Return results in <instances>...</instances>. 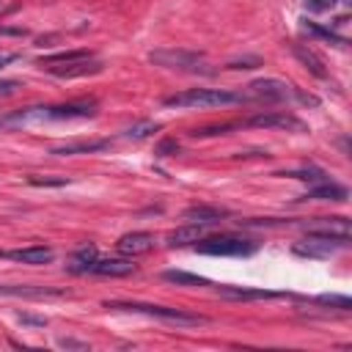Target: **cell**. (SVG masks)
Returning a JSON list of instances; mask_svg holds the SVG:
<instances>
[{
	"label": "cell",
	"mask_w": 352,
	"mask_h": 352,
	"mask_svg": "<svg viewBox=\"0 0 352 352\" xmlns=\"http://www.w3.org/2000/svg\"><path fill=\"white\" fill-rule=\"evenodd\" d=\"M96 113V99H77L66 104L50 107H22L6 116V124H25V121H60V118H88Z\"/></svg>",
	"instance_id": "obj_1"
},
{
	"label": "cell",
	"mask_w": 352,
	"mask_h": 352,
	"mask_svg": "<svg viewBox=\"0 0 352 352\" xmlns=\"http://www.w3.org/2000/svg\"><path fill=\"white\" fill-rule=\"evenodd\" d=\"M236 102H242V94L220 91V88H190V91H182V94L168 96L162 104L165 107L195 110V107H223V104H236Z\"/></svg>",
	"instance_id": "obj_2"
},
{
	"label": "cell",
	"mask_w": 352,
	"mask_h": 352,
	"mask_svg": "<svg viewBox=\"0 0 352 352\" xmlns=\"http://www.w3.org/2000/svg\"><path fill=\"white\" fill-rule=\"evenodd\" d=\"M107 308L116 311H135V314H146V316H157L162 322L179 324V327H195V324H206V316L198 314H187L182 308H168V305H154V302H104Z\"/></svg>",
	"instance_id": "obj_3"
},
{
	"label": "cell",
	"mask_w": 352,
	"mask_h": 352,
	"mask_svg": "<svg viewBox=\"0 0 352 352\" xmlns=\"http://www.w3.org/2000/svg\"><path fill=\"white\" fill-rule=\"evenodd\" d=\"M148 60L154 66H162V69H176V72H209L204 69V58L198 52H190V50H151L148 52Z\"/></svg>",
	"instance_id": "obj_4"
},
{
	"label": "cell",
	"mask_w": 352,
	"mask_h": 352,
	"mask_svg": "<svg viewBox=\"0 0 352 352\" xmlns=\"http://www.w3.org/2000/svg\"><path fill=\"white\" fill-rule=\"evenodd\" d=\"M195 250L198 253H206V256H250L256 250V245L250 239L223 234V236H209V239L201 236L195 242Z\"/></svg>",
	"instance_id": "obj_5"
},
{
	"label": "cell",
	"mask_w": 352,
	"mask_h": 352,
	"mask_svg": "<svg viewBox=\"0 0 352 352\" xmlns=\"http://www.w3.org/2000/svg\"><path fill=\"white\" fill-rule=\"evenodd\" d=\"M248 126H264V129H302V121L286 110H267V113H256L245 121Z\"/></svg>",
	"instance_id": "obj_6"
},
{
	"label": "cell",
	"mask_w": 352,
	"mask_h": 352,
	"mask_svg": "<svg viewBox=\"0 0 352 352\" xmlns=\"http://www.w3.org/2000/svg\"><path fill=\"white\" fill-rule=\"evenodd\" d=\"M50 74L60 77V80H74V77H88V74H99L104 69L102 60L96 58H80V60H72V63H55V66H47Z\"/></svg>",
	"instance_id": "obj_7"
},
{
	"label": "cell",
	"mask_w": 352,
	"mask_h": 352,
	"mask_svg": "<svg viewBox=\"0 0 352 352\" xmlns=\"http://www.w3.org/2000/svg\"><path fill=\"white\" fill-rule=\"evenodd\" d=\"M248 94L253 99H261V102H283V99H289V85L283 80L264 77V80H253L248 85Z\"/></svg>",
	"instance_id": "obj_8"
},
{
	"label": "cell",
	"mask_w": 352,
	"mask_h": 352,
	"mask_svg": "<svg viewBox=\"0 0 352 352\" xmlns=\"http://www.w3.org/2000/svg\"><path fill=\"white\" fill-rule=\"evenodd\" d=\"M151 245H154V236L148 234V231H129V234H124L118 242H116V248H118V253L121 256H140V253H148L151 250Z\"/></svg>",
	"instance_id": "obj_9"
},
{
	"label": "cell",
	"mask_w": 352,
	"mask_h": 352,
	"mask_svg": "<svg viewBox=\"0 0 352 352\" xmlns=\"http://www.w3.org/2000/svg\"><path fill=\"white\" fill-rule=\"evenodd\" d=\"M88 272H96V275H104V278H124V275L135 272V264H132L129 256L126 258H96Z\"/></svg>",
	"instance_id": "obj_10"
},
{
	"label": "cell",
	"mask_w": 352,
	"mask_h": 352,
	"mask_svg": "<svg viewBox=\"0 0 352 352\" xmlns=\"http://www.w3.org/2000/svg\"><path fill=\"white\" fill-rule=\"evenodd\" d=\"M201 236H204V226H201V223H187V226L173 228V231L165 236V242H168L170 248H182V245H192V242H198Z\"/></svg>",
	"instance_id": "obj_11"
},
{
	"label": "cell",
	"mask_w": 352,
	"mask_h": 352,
	"mask_svg": "<svg viewBox=\"0 0 352 352\" xmlns=\"http://www.w3.org/2000/svg\"><path fill=\"white\" fill-rule=\"evenodd\" d=\"M52 248H44V245H30V248H19V250H11L8 258L14 261H22V264H47L52 261Z\"/></svg>",
	"instance_id": "obj_12"
},
{
	"label": "cell",
	"mask_w": 352,
	"mask_h": 352,
	"mask_svg": "<svg viewBox=\"0 0 352 352\" xmlns=\"http://www.w3.org/2000/svg\"><path fill=\"white\" fill-rule=\"evenodd\" d=\"M110 140H80V143H63V146H55L52 154L55 157H72V154H94V151H102L107 148Z\"/></svg>",
	"instance_id": "obj_13"
},
{
	"label": "cell",
	"mask_w": 352,
	"mask_h": 352,
	"mask_svg": "<svg viewBox=\"0 0 352 352\" xmlns=\"http://www.w3.org/2000/svg\"><path fill=\"white\" fill-rule=\"evenodd\" d=\"M302 198H314V201H346V190L341 184H333V182H319L316 187H311Z\"/></svg>",
	"instance_id": "obj_14"
},
{
	"label": "cell",
	"mask_w": 352,
	"mask_h": 352,
	"mask_svg": "<svg viewBox=\"0 0 352 352\" xmlns=\"http://www.w3.org/2000/svg\"><path fill=\"white\" fill-rule=\"evenodd\" d=\"M223 217H226V212L217 209V206H204V204H198V206L184 209V220H190V223H201V226L217 223V220H223Z\"/></svg>",
	"instance_id": "obj_15"
},
{
	"label": "cell",
	"mask_w": 352,
	"mask_h": 352,
	"mask_svg": "<svg viewBox=\"0 0 352 352\" xmlns=\"http://www.w3.org/2000/svg\"><path fill=\"white\" fill-rule=\"evenodd\" d=\"M3 297H60V289H47V286H0Z\"/></svg>",
	"instance_id": "obj_16"
},
{
	"label": "cell",
	"mask_w": 352,
	"mask_h": 352,
	"mask_svg": "<svg viewBox=\"0 0 352 352\" xmlns=\"http://www.w3.org/2000/svg\"><path fill=\"white\" fill-rule=\"evenodd\" d=\"M292 52H294V58L311 72V74H316V77H327V72H324V63L316 58V52L314 50H308V47H302V44H292Z\"/></svg>",
	"instance_id": "obj_17"
},
{
	"label": "cell",
	"mask_w": 352,
	"mask_h": 352,
	"mask_svg": "<svg viewBox=\"0 0 352 352\" xmlns=\"http://www.w3.org/2000/svg\"><path fill=\"white\" fill-rule=\"evenodd\" d=\"M96 258H99L96 248H94V245H82L80 250H74L69 270H72V272H88V270H91V264H94Z\"/></svg>",
	"instance_id": "obj_18"
},
{
	"label": "cell",
	"mask_w": 352,
	"mask_h": 352,
	"mask_svg": "<svg viewBox=\"0 0 352 352\" xmlns=\"http://www.w3.org/2000/svg\"><path fill=\"white\" fill-rule=\"evenodd\" d=\"M80 58H94V52H91V50H66V52L44 55L38 63H41V66H55V63H72V60H80Z\"/></svg>",
	"instance_id": "obj_19"
},
{
	"label": "cell",
	"mask_w": 352,
	"mask_h": 352,
	"mask_svg": "<svg viewBox=\"0 0 352 352\" xmlns=\"http://www.w3.org/2000/svg\"><path fill=\"white\" fill-rule=\"evenodd\" d=\"M162 278L168 283H176V286H206L209 283L206 278L192 275V272H184V270H168V272H162Z\"/></svg>",
	"instance_id": "obj_20"
},
{
	"label": "cell",
	"mask_w": 352,
	"mask_h": 352,
	"mask_svg": "<svg viewBox=\"0 0 352 352\" xmlns=\"http://www.w3.org/2000/svg\"><path fill=\"white\" fill-rule=\"evenodd\" d=\"M217 292L223 297H228V300H261V297H272L270 292H253V289H236V286H220Z\"/></svg>",
	"instance_id": "obj_21"
},
{
	"label": "cell",
	"mask_w": 352,
	"mask_h": 352,
	"mask_svg": "<svg viewBox=\"0 0 352 352\" xmlns=\"http://www.w3.org/2000/svg\"><path fill=\"white\" fill-rule=\"evenodd\" d=\"M305 30L314 33V36H319V38H324V41H330V44H338V47L346 44V38H341L338 33H333L330 28H322V25H316V22H305Z\"/></svg>",
	"instance_id": "obj_22"
},
{
	"label": "cell",
	"mask_w": 352,
	"mask_h": 352,
	"mask_svg": "<svg viewBox=\"0 0 352 352\" xmlns=\"http://www.w3.org/2000/svg\"><path fill=\"white\" fill-rule=\"evenodd\" d=\"M160 129V124H154V121H140V124H132L126 132H124V138H129V140H143V138H148L151 132H157Z\"/></svg>",
	"instance_id": "obj_23"
},
{
	"label": "cell",
	"mask_w": 352,
	"mask_h": 352,
	"mask_svg": "<svg viewBox=\"0 0 352 352\" xmlns=\"http://www.w3.org/2000/svg\"><path fill=\"white\" fill-rule=\"evenodd\" d=\"M319 305H330V308H338V311H349L352 308V300L344 297V294H319L316 297Z\"/></svg>",
	"instance_id": "obj_24"
},
{
	"label": "cell",
	"mask_w": 352,
	"mask_h": 352,
	"mask_svg": "<svg viewBox=\"0 0 352 352\" xmlns=\"http://www.w3.org/2000/svg\"><path fill=\"white\" fill-rule=\"evenodd\" d=\"M28 182H30V184H36V187H60V184H69V179H66V176H58V179H47V176H44V179H38V176H30Z\"/></svg>",
	"instance_id": "obj_25"
},
{
	"label": "cell",
	"mask_w": 352,
	"mask_h": 352,
	"mask_svg": "<svg viewBox=\"0 0 352 352\" xmlns=\"http://www.w3.org/2000/svg\"><path fill=\"white\" fill-rule=\"evenodd\" d=\"M179 151V143L176 140H162L160 146H157V154L160 157H168V154H176Z\"/></svg>",
	"instance_id": "obj_26"
},
{
	"label": "cell",
	"mask_w": 352,
	"mask_h": 352,
	"mask_svg": "<svg viewBox=\"0 0 352 352\" xmlns=\"http://www.w3.org/2000/svg\"><path fill=\"white\" fill-rule=\"evenodd\" d=\"M344 3H349V0H344ZM305 6H308L311 11H324V8H333L336 0H305Z\"/></svg>",
	"instance_id": "obj_27"
},
{
	"label": "cell",
	"mask_w": 352,
	"mask_h": 352,
	"mask_svg": "<svg viewBox=\"0 0 352 352\" xmlns=\"http://www.w3.org/2000/svg\"><path fill=\"white\" fill-rule=\"evenodd\" d=\"M231 69H256V66H261V60L258 58H245V60H234V63H228Z\"/></svg>",
	"instance_id": "obj_28"
},
{
	"label": "cell",
	"mask_w": 352,
	"mask_h": 352,
	"mask_svg": "<svg viewBox=\"0 0 352 352\" xmlns=\"http://www.w3.org/2000/svg\"><path fill=\"white\" fill-rule=\"evenodd\" d=\"M19 88V82L16 80H0V96H8V94H14Z\"/></svg>",
	"instance_id": "obj_29"
},
{
	"label": "cell",
	"mask_w": 352,
	"mask_h": 352,
	"mask_svg": "<svg viewBox=\"0 0 352 352\" xmlns=\"http://www.w3.org/2000/svg\"><path fill=\"white\" fill-rule=\"evenodd\" d=\"M11 60H16V55H0V69H3L6 63H11Z\"/></svg>",
	"instance_id": "obj_30"
},
{
	"label": "cell",
	"mask_w": 352,
	"mask_h": 352,
	"mask_svg": "<svg viewBox=\"0 0 352 352\" xmlns=\"http://www.w3.org/2000/svg\"><path fill=\"white\" fill-rule=\"evenodd\" d=\"M3 126H6V118H0V129H3Z\"/></svg>",
	"instance_id": "obj_31"
},
{
	"label": "cell",
	"mask_w": 352,
	"mask_h": 352,
	"mask_svg": "<svg viewBox=\"0 0 352 352\" xmlns=\"http://www.w3.org/2000/svg\"><path fill=\"white\" fill-rule=\"evenodd\" d=\"M0 3H3V0H0Z\"/></svg>",
	"instance_id": "obj_32"
}]
</instances>
